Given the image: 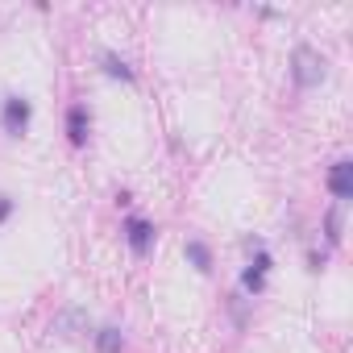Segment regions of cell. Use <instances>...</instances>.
<instances>
[{
  "label": "cell",
  "instance_id": "cell-1",
  "mask_svg": "<svg viewBox=\"0 0 353 353\" xmlns=\"http://www.w3.org/2000/svg\"><path fill=\"white\" fill-rule=\"evenodd\" d=\"M324 59L312 50V46H295V54H291V79L299 83V88H320L324 83Z\"/></svg>",
  "mask_w": 353,
  "mask_h": 353
},
{
  "label": "cell",
  "instance_id": "cell-2",
  "mask_svg": "<svg viewBox=\"0 0 353 353\" xmlns=\"http://www.w3.org/2000/svg\"><path fill=\"white\" fill-rule=\"evenodd\" d=\"M30 117H34V104L26 96H5V104H0V125H5L9 137H21L30 129Z\"/></svg>",
  "mask_w": 353,
  "mask_h": 353
},
{
  "label": "cell",
  "instance_id": "cell-3",
  "mask_svg": "<svg viewBox=\"0 0 353 353\" xmlns=\"http://www.w3.org/2000/svg\"><path fill=\"white\" fill-rule=\"evenodd\" d=\"M328 192H332L336 204L353 200V162H349V158L332 162V170H328Z\"/></svg>",
  "mask_w": 353,
  "mask_h": 353
},
{
  "label": "cell",
  "instance_id": "cell-4",
  "mask_svg": "<svg viewBox=\"0 0 353 353\" xmlns=\"http://www.w3.org/2000/svg\"><path fill=\"white\" fill-rule=\"evenodd\" d=\"M125 237H129V250H133V254H150V245H154V225L141 221V216H129V221H125Z\"/></svg>",
  "mask_w": 353,
  "mask_h": 353
},
{
  "label": "cell",
  "instance_id": "cell-5",
  "mask_svg": "<svg viewBox=\"0 0 353 353\" xmlns=\"http://www.w3.org/2000/svg\"><path fill=\"white\" fill-rule=\"evenodd\" d=\"M88 129H92L88 104H71V112H67V137H71V145H83L88 141Z\"/></svg>",
  "mask_w": 353,
  "mask_h": 353
},
{
  "label": "cell",
  "instance_id": "cell-6",
  "mask_svg": "<svg viewBox=\"0 0 353 353\" xmlns=\"http://www.w3.org/2000/svg\"><path fill=\"white\" fill-rule=\"evenodd\" d=\"M183 254H188V262H192L200 274H208V270H212V254H208V245H204V241H188V245H183Z\"/></svg>",
  "mask_w": 353,
  "mask_h": 353
},
{
  "label": "cell",
  "instance_id": "cell-7",
  "mask_svg": "<svg viewBox=\"0 0 353 353\" xmlns=\"http://www.w3.org/2000/svg\"><path fill=\"white\" fill-rule=\"evenodd\" d=\"M96 349L100 353H125V332L121 328H100L96 332Z\"/></svg>",
  "mask_w": 353,
  "mask_h": 353
},
{
  "label": "cell",
  "instance_id": "cell-8",
  "mask_svg": "<svg viewBox=\"0 0 353 353\" xmlns=\"http://www.w3.org/2000/svg\"><path fill=\"white\" fill-rule=\"evenodd\" d=\"M104 71H108L112 79H125V83H133V71H129V63H125V59H117V54H104Z\"/></svg>",
  "mask_w": 353,
  "mask_h": 353
},
{
  "label": "cell",
  "instance_id": "cell-9",
  "mask_svg": "<svg viewBox=\"0 0 353 353\" xmlns=\"http://www.w3.org/2000/svg\"><path fill=\"white\" fill-rule=\"evenodd\" d=\"M241 287H245L250 295H262V291H266V274H262L258 266H250V270L241 274Z\"/></svg>",
  "mask_w": 353,
  "mask_h": 353
},
{
  "label": "cell",
  "instance_id": "cell-10",
  "mask_svg": "<svg viewBox=\"0 0 353 353\" xmlns=\"http://www.w3.org/2000/svg\"><path fill=\"white\" fill-rule=\"evenodd\" d=\"M324 225H328V241L336 245V241H341V204L328 212V221H324Z\"/></svg>",
  "mask_w": 353,
  "mask_h": 353
},
{
  "label": "cell",
  "instance_id": "cell-11",
  "mask_svg": "<svg viewBox=\"0 0 353 353\" xmlns=\"http://www.w3.org/2000/svg\"><path fill=\"white\" fill-rule=\"evenodd\" d=\"M13 216V196H0V225Z\"/></svg>",
  "mask_w": 353,
  "mask_h": 353
}]
</instances>
